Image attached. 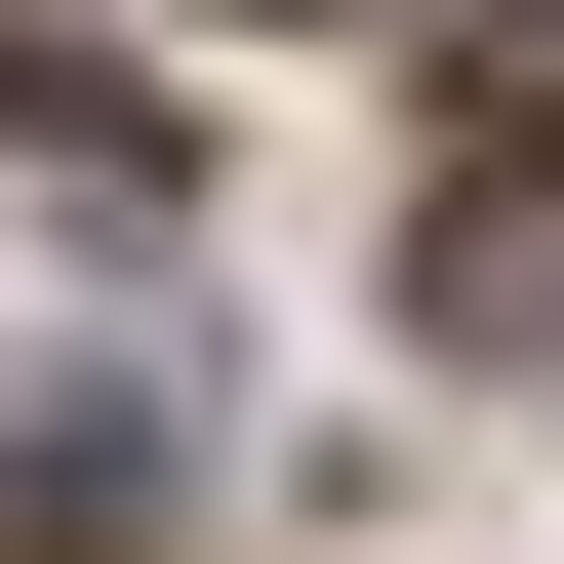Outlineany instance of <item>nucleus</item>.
Listing matches in <instances>:
<instances>
[{
  "mask_svg": "<svg viewBox=\"0 0 564 564\" xmlns=\"http://www.w3.org/2000/svg\"><path fill=\"white\" fill-rule=\"evenodd\" d=\"M444 323L564 364V0H484V162H444Z\"/></svg>",
  "mask_w": 564,
  "mask_h": 564,
  "instance_id": "obj_1",
  "label": "nucleus"
},
{
  "mask_svg": "<svg viewBox=\"0 0 564 564\" xmlns=\"http://www.w3.org/2000/svg\"><path fill=\"white\" fill-rule=\"evenodd\" d=\"M323 41H364V0H323Z\"/></svg>",
  "mask_w": 564,
  "mask_h": 564,
  "instance_id": "obj_2",
  "label": "nucleus"
}]
</instances>
